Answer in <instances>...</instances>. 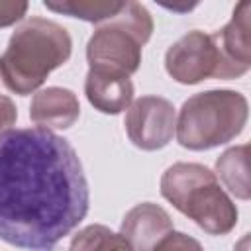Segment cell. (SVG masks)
Wrapping results in <instances>:
<instances>
[{"label":"cell","mask_w":251,"mask_h":251,"mask_svg":"<svg viewBox=\"0 0 251 251\" xmlns=\"http://www.w3.org/2000/svg\"><path fill=\"white\" fill-rule=\"evenodd\" d=\"M88 180L69 139L22 127L0 141V239L53 251L86 218Z\"/></svg>","instance_id":"cell-1"},{"label":"cell","mask_w":251,"mask_h":251,"mask_svg":"<svg viewBox=\"0 0 251 251\" xmlns=\"http://www.w3.org/2000/svg\"><path fill=\"white\" fill-rule=\"evenodd\" d=\"M73 53L69 31L47 18H27L12 33L0 55V78L20 96L35 92L45 78L63 67Z\"/></svg>","instance_id":"cell-2"},{"label":"cell","mask_w":251,"mask_h":251,"mask_svg":"<svg viewBox=\"0 0 251 251\" xmlns=\"http://www.w3.org/2000/svg\"><path fill=\"white\" fill-rule=\"evenodd\" d=\"M161 196L210 235H226L237 224L233 200L200 163L171 165L161 176Z\"/></svg>","instance_id":"cell-3"},{"label":"cell","mask_w":251,"mask_h":251,"mask_svg":"<svg viewBox=\"0 0 251 251\" xmlns=\"http://www.w3.org/2000/svg\"><path fill=\"white\" fill-rule=\"evenodd\" d=\"M249 118L247 98L237 90L218 88L190 96L175 126L178 143L190 151H206L235 139Z\"/></svg>","instance_id":"cell-4"},{"label":"cell","mask_w":251,"mask_h":251,"mask_svg":"<svg viewBox=\"0 0 251 251\" xmlns=\"http://www.w3.org/2000/svg\"><path fill=\"white\" fill-rule=\"evenodd\" d=\"M153 18L139 2H126L122 12L100 24L86 43L90 69L133 75L141 65V47L151 39Z\"/></svg>","instance_id":"cell-5"},{"label":"cell","mask_w":251,"mask_h":251,"mask_svg":"<svg viewBox=\"0 0 251 251\" xmlns=\"http://www.w3.org/2000/svg\"><path fill=\"white\" fill-rule=\"evenodd\" d=\"M165 71L180 84H198L206 78H239L241 75L222 55L214 33L192 29L165 53Z\"/></svg>","instance_id":"cell-6"},{"label":"cell","mask_w":251,"mask_h":251,"mask_svg":"<svg viewBox=\"0 0 251 251\" xmlns=\"http://www.w3.org/2000/svg\"><path fill=\"white\" fill-rule=\"evenodd\" d=\"M126 133L141 151H157L169 145L175 135L176 112L173 102L163 96H141L126 112Z\"/></svg>","instance_id":"cell-7"},{"label":"cell","mask_w":251,"mask_h":251,"mask_svg":"<svg viewBox=\"0 0 251 251\" xmlns=\"http://www.w3.org/2000/svg\"><path fill=\"white\" fill-rule=\"evenodd\" d=\"M173 231V220L165 208L153 202L133 206L122 220L120 233L133 251H153L155 245Z\"/></svg>","instance_id":"cell-8"},{"label":"cell","mask_w":251,"mask_h":251,"mask_svg":"<svg viewBox=\"0 0 251 251\" xmlns=\"http://www.w3.org/2000/svg\"><path fill=\"white\" fill-rule=\"evenodd\" d=\"M80 116V104L73 90L63 86H47L33 94L29 118L43 129H69Z\"/></svg>","instance_id":"cell-9"},{"label":"cell","mask_w":251,"mask_h":251,"mask_svg":"<svg viewBox=\"0 0 251 251\" xmlns=\"http://www.w3.org/2000/svg\"><path fill=\"white\" fill-rule=\"evenodd\" d=\"M86 100L102 114H120L133 100V82L129 76L110 71L88 69L84 78Z\"/></svg>","instance_id":"cell-10"},{"label":"cell","mask_w":251,"mask_h":251,"mask_svg":"<svg viewBox=\"0 0 251 251\" xmlns=\"http://www.w3.org/2000/svg\"><path fill=\"white\" fill-rule=\"evenodd\" d=\"M251 4L239 2L233 8L231 20L218 31L214 37L226 61L243 76L251 69Z\"/></svg>","instance_id":"cell-11"},{"label":"cell","mask_w":251,"mask_h":251,"mask_svg":"<svg viewBox=\"0 0 251 251\" xmlns=\"http://www.w3.org/2000/svg\"><path fill=\"white\" fill-rule=\"evenodd\" d=\"M216 176L224 182V186L239 200L251 198L249 184V145H235L226 149L216 159Z\"/></svg>","instance_id":"cell-12"},{"label":"cell","mask_w":251,"mask_h":251,"mask_svg":"<svg viewBox=\"0 0 251 251\" xmlns=\"http://www.w3.org/2000/svg\"><path fill=\"white\" fill-rule=\"evenodd\" d=\"M126 2L114 0H45L43 6L55 14L71 16L90 24H102L122 12Z\"/></svg>","instance_id":"cell-13"},{"label":"cell","mask_w":251,"mask_h":251,"mask_svg":"<svg viewBox=\"0 0 251 251\" xmlns=\"http://www.w3.org/2000/svg\"><path fill=\"white\" fill-rule=\"evenodd\" d=\"M69 251H133L127 239L102 224H90L75 233Z\"/></svg>","instance_id":"cell-14"},{"label":"cell","mask_w":251,"mask_h":251,"mask_svg":"<svg viewBox=\"0 0 251 251\" xmlns=\"http://www.w3.org/2000/svg\"><path fill=\"white\" fill-rule=\"evenodd\" d=\"M153 251H204V247L192 235H186L182 231H175L173 229L169 235H165L155 245Z\"/></svg>","instance_id":"cell-15"},{"label":"cell","mask_w":251,"mask_h":251,"mask_svg":"<svg viewBox=\"0 0 251 251\" xmlns=\"http://www.w3.org/2000/svg\"><path fill=\"white\" fill-rule=\"evenodd\" d=\"M29 4L16 0V2H0V27L14 25L16 22L24 20Z\"/></svg>","instance_id":"cell-16"},{"label":"cell","mask_w":251,"mask_h":251,"mask_svg":"<svg viewBox=\"0 0 251 251\" xmlns=\"http://www.w3.org/2000/svg\"><path fill=\"white\" fill-rule=\"evenodd\" d=\"M16 120H18L16 104L12 102V98L0 94V141H2L10 131H14Z\"/></svg>","instance_id":"cell-17"}]
</instances>
